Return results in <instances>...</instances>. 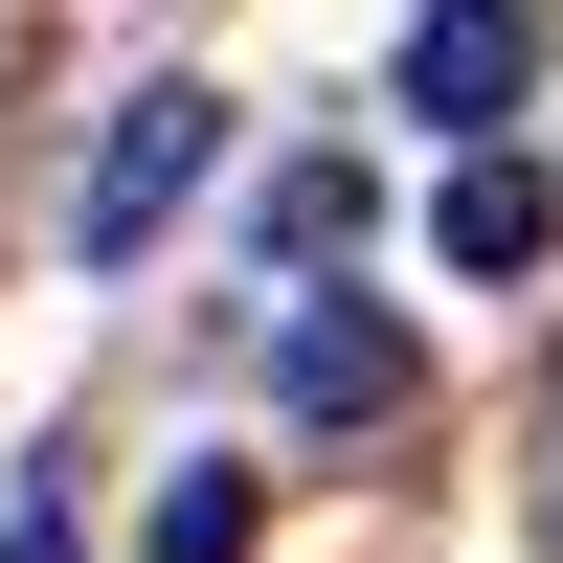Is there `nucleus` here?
<instances>
[{
    "instance_id": "1",
    "label": "nucleus",
    "mask_w": 563,
    "mask_h": 563,
    "mask_svg": "<svg viewBox=\"0 0 563 563\" xmlns=\"http://www.w3.org/2000/svg\"><path fill=\"white\" fill-rule=\"evenodd\" d=\"M203 180H225V90H203V68H180V90H113V135H90V180H68V249L135 271Z\"/></svg>"
},
{
    "instance_id": "2",
    "label": "nucleus",
    "mask_w": 563,
    "mask_h": 563,
    "mask_svg": "<svg viewBox=\"0 0 563 563\" xmlns=\"http://www.w3.org/2000/svg\"><path fill=\"white\" fill-rule=\"evenodd\" d=\"M519 90H541V0H429V23H406V113L496 135Z\"/></svg>"
},
{
    "instance_id": "3",
    "label": "nucleus",
    "mask_w": 563,
    "mask_h": 563,
    "mask_svg": "<svg viewBox=\"0 0 563 563\" xmlns=\"http://www.w3.org/2000/svg\"><path fill=\"white\" fill-rule=\"evenodd\" d=\"M271 361H294V406H316V429H384V406L429 384V361H406V316H339V294H316Z\"/></svg>"
},
{
    "instance_id": "4",
    "label": "nucleus",
    "mask_w": 563,
    "mask_h": 563,
    "mask_svg": "<svg viewBox=\"0 0 563 563\" xmlns=\"http://www.w3.org/2000/svg\"><path fill=\"white\" fill-rule=\"evenodd\" d=\"M541 225H563V180L474 135V158H451V203H429V249H451V271H541Z\"/></svg>"
},
{
    "instance_id": "5",
    "label": "nucleus",
    "mask_w": 563,
    "mask_h": 563,
    "mask_svg": "<svg viewBox=\"0 0 563 563\" xmlns=\"http://www.w3.org/2000/svg\"><path fill=\"white\" fill-rule=\"evenodd\" d=\"M339 225H361V158H294V180H271V271H316Z\"/></svg>"
},
{
    "instance_id": "6",
    "label": "nucleus",
    "mask_w": 563,
    "mask_h": 563,
    "mask_svg": "<svg viewBox=\"0 0 563 563\" xmlns=\"http://www.w3.org/2000/svg\"><path fill=\"white\" fill-rule=\"evenodd\" d=\"M249 541V474H158V563H225Z\"/></svg>"
},
{
    "instance_id": "7",
    "label": "nucleus",
    "mask_w": 563,
    "mask_h": 563,
    "mask_svg": "<svg viewBox=\"0 0 563 563\" xmlns=\"http://www.w3.org/2000/svg\"><path fill=\"white\" fill-rule=\"evenodd\" d=\"M0 563H68V496H0Z\"/></svg>"
},
{
    "instance_id": "8",
    "label": "nucleus",
    "mask_w": 563,
    "mask_h": 563,
    "mask_svg": "<svg viewBox=\"0 0 563 563\" xmlns=\"http://www.w3.org/2000/svg\"><path fill=\"white\" fill-rule=\"evenodd\" d=\"M541 563H563V451H541Z\"/></svg>"
}]
</instances>
